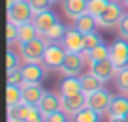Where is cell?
<instances>
[{"instance_id": "1", "label": "cell", "mask_w": 128, "mask_h": 122, "mask_svg": "<svg viewBox=\"0 0 128 122\" xmlns=\"http://www.w3.org/2000/svg\"><path fill=\"white\" fill-rule=\"evenodd\" d=\"M45 47H47V41L44 38H36L32 41H26V43H19V55L23 58L24 64H30V62H42L44 58V53Z\"/></svg>"}, {"instance_id": "2", "label": "cell", "mask_w": 128, "mask_h": 122, "mask_svg": "<svg viewBox=\"0 0 128 122\" xmlns=\"http://www.w3.org/2000/svg\"><path fill=\"white\" fill-rule=\"evenodd\" d=\"M34 9H32V6L28 4V0H17L15 4H13V8L8 9V21H12L13 24H24V23H32V19H34Z\"/></svg>"}, {"instance_id": "3", "label": "cell", "mask_w": 128, "mask_h": 122, "mask_svg": "<svg viewBox=\"0 0 128 122\" xmlns=\"http://www.w3.org/2000/svg\"><path fill=\"white\" fill-rule=\"evenodd\" d=\"M66 55L68 51L58 43H47L45 47V53H44V58H42V64L49 70H60L66 60Z\"/></svg>"}, {"instance_id": "4", "label": "cell", "mask_w": 128, "mask_h": 122, "mask_svg": "<svg viewBox=\"0 0 128 122\" xmlns=\"http://www.w3.org/2000/svg\"><path fill=\"white\" fill-rule=\"evenodd\" d=\"M109 60L117 70L128 66V39L119 38L109 45Z\"/></svg>"}, {"instance_id": "5", "label": "cell", "mask_w": 128, "mask_h": 122, "mask_svg": "<svg viewBox=\"0 0 128 122\" xmlns=\"http://www.w3.org/2000/svg\"><path fill=\"white\" fill-rule=\"evenodd\" d=\"M122 17H124V11H122V8H120L117 2H109V6L106 8V11L102 13L100 17H98V24L100 26H104V28H113V26H119V23L122 21Z\"/></svg>"}, {"instance_id": "6", "label": "cell", "mask_w": 128, "mask_h": 122, "mask_svg": "<svg viewBox=\"0 0 128 122\" xmlns=\"http://www.w3.org/2000/svg\"><path fill=\"white\" fill-rule=\"evenodd\" d=\"M60 45L68 53H85V34H81L76 26L68 28L62 41H60Z\"/></svg>"}, {"instance_id": "7", "label": "cell", "mask_w": 128, "mask_h": 122, "mask_svg": "<svg viewBox=\"0 0 128 122\" xmlns=\"http://www.w3.org/2000/svg\"><path fill=\"white\" fill-rule=\"evenodd\" d=\"M87 96V107L88 109H92V111H96V113H108V109H109V103H111V100H113V96L109 94L108 90H96V92H92V94H85Z\"/></svg>"}, {"instance_id": "8", "label": "cell", "mask_w": 128, "mask_h": 122, "mask_svg": "<svg viewBox=\"0 0 128 122\" xmlns=\"http://www.w3.org/2000/svg\"><path fill=\"white\" fill-rule=\"evenodd\" d=\"M21 73H23V83L26 85H42L45 79V66L42 62H30L21 66Z\"/></svg>"}, {"instance_id": "9", "label": "cell", "mask_w": 128, "mask_h": 122, "mask_svg": "<svg viewBox=\"0 0 128 122\" xmlns=\"http://www.w3.org/2000/svg\"><path fill=\"white\" fill-rule=\"evenodd\" d=\"M85 60L87 58H85L83 53H68L62 68H60V71H62L66 77H77V75L83 71Z\"/></svg>"}, {"instance_id": "10", "label": "cell", "mask_w": 128, "mask_h": 122, "mask_svg": "<svg viewBox=\"0 0 128 122\" xmlns=\"http://www.w3.org/2000/svg\"><path fill=\"white\" fill-rule=\"evenodd\" d=\"M87 107V96L85 92H79L76 96H60V109L66 115H77Z\"/></svg>"}, {"instance_id": "11", "label": "cell", "mask_w": 128, "mask_h": 122, "mask_svg": "<svg viewBox=\"0 0 128 122\" xmlns=\"http://www.w3.org/2000/svg\"><path fill=\"white\" fill-rule=\"evenodd\" d=\"M87 6H88V0H62V11L66 17L76 23L81 15L87 13Z\"/></svg>"}, {"instance_id": "12", "label": "cell", "mask_w": 128, "mask_h": 122, "mask_svg": "<svg viewBox=\"0 0 128 122\" xmlns=\"http://www.w3.org/2000/svg\"><path fill=\"white\" fill-rule=\"evenodd\" d=\"M90 71L96 75L98 79L102 81H109V79H115V73H117V68L113 66L111 60H100V62H92L90 64Z\"/></svg>"}, {"instance_id": "13", "label": "cell", "mask_w": 128, "mask_h": 122, "mask_svg": "<svg viewBox=\"0 0 128 122\" xmlns=\"http://www.w3.org/2000/svg\"><path fill=\"white\" fill-rule=\"evenodd\" d=\"M44 88L40 87V85H26L23 83L21 85V94H23V103H26V105H40L42 102V96H44Z\"/></svg>"}, {"instance_id": "14", "label": "cell", "mask_w": 128, "mask_h": 122, "mask_svg": "<svg viewBox=\"0 0 128 122\" xmlns=\"http://www.w3.org/2000/svg\"><path fill=\"white\" fill-rule=\"evenodd\" d=\"M32 23H34V26L38 28L40 34H45L49 28H53L56 23H58V19H56V15L51 11V9H45V11L36 13L34 19H32Z\"/></svg>"}, {"instance_id": "15", "label": "cell", "mask_w": 128, "mask_h": 122, "mask_svg": "<svg viewBox=\"0 0 128 122\" xmlns=\"http://www.w3.org/2000/svg\"><path fill=\"white\" fill-rule=\"evenodd\" d=\"M128 115V98L126 96H113L108 109L109 118H126Z\"/></svg>"}, {"instance_id": "16", "label": "cell", "mask_w": 128, "mask_h": 122, "mask_svg": "<svg viewBox=\"0 0 128 122\" xmlns=\"http://www.w3.org/2000/svg\"><path fill=\"white\" fill-rule=\"evenodd\" d=\"M40 111L47 117V115L55 113V111H60V98L55 94V92H44L42 96V102H40Z\"/></svg>"}, {"instance_id": "17", "label": "cell", "mask_w": 128, "mask_h": 122, "mask_svg": "<svg viewBox=\"0 0 128 122\" xmlns=\"http://www.w3.org/2000/svg\"><path fill=\"white\" fill-rule=\"evenodd\" d=\"M60 96H76L79 92H83L81 88V79L79 77H64L58 85Z\"/></svg>"}, {"instance_id": "18", "label": "cell", "mask_w": 128, "mask_h": 122, "mask_svg": "<svg viewBox=\"0 0 128 122\" xmlns=\"http://www.w3.org/2000/svg\"><path fill=\"white\" fill-rule=\"evenodd\" d=\"M40 32L34 26V23H24L17 26V43H26V41H32V39L40 38Z\"/></svg>"}, {"instance_id": "19", "label": "cell", "mask_w": 128, "mask_h": 122, "mask_svg": "<svg viewBox=\"0 0 128 122\" xmlns=\"http://www.w3.org/2000/svg\"><path fill=\"white\" fill-rule=\"evenodd\" d=\"M81 88H83L85 94H92V92L96 90H102V85H104V81L102 79H98L92 71H88V73L81 75Z\"/></svg>"}, {"instance_id": "20", "label": "cell", "mask_w": 128, "mask_h": 122, "mask_svg": "<svg viewBox=\"0 0 128 122\" xmlns=\"http://www.w3.org/2000/svg\"><path fill=\"white\" fill-rule=\"evenodd\" d=\"M23 103V94H21V85H12L8 83L6 87V105L10 109H15L17 105Z\"/></svg>"}, {"instance_id": "21", "label": "cell", "mask_w": 128, "mask_h": 122, "mask_svg": "<svg viewBox=\"0 0 128 122\" xmlns=\"http://www.w3.org/2000/svg\"><path fill=\"white\" fill-rule=\"evenodd\" d=\"M85 55V58L88 60V62H100V60H108L109 58V45H98V47H94V49H88V51H85L83 53Z\"/></svg>"}, {"instance_id": "22", "label": "cell", "mask_w": 128, "mask_h": 122, "mask_svg": "<svg viewBox=\"0 0 128 122\" xmlns=\"http://www.w3.org/2000/svg\"><path fill=\"white\" fill-rule=\"evenodd\" d=\"M96 24H98L96 17L88 15V13L81 15L79 19L76 21V28L81 32V34H90V32H96Z\"/></svg>"}, {"instance_id": "23", "label": "cell", "mask_w": 128, "mask_h": 122, "mask_svg": "<svg viewBox=\"0 0 128 122\" xmlns=\"http://www.w3.org/2000/svg\"><path fill=\"white\" fill-rule=\"evenodd\" d=\"M66 30L68 28L64 26L62 23H56L53 28H49L45 34H42V38L47 41V43H56V41H62V38H64V34H66Z\"/></svg>"}, {"instance_id": "24", "label": "cell", "mask_w": 128, "mask_h": 122, "mask_svg": "<svg viewBox=\"0 0 128 122\" xmlns=\"http://www.w3.org/2000/svg\"><path fill=\"white\" fill-rule=\"evenodd\" d=\"M36 105H26V103H21L15 109L8 111V120H15V122H26L28 115H30V109Z\"/></svg>"}, {"instance_id": "25", "label": "cell", "mask_w": 128, "mask_h": 122, "mask_svg": "<svg viewBox=\"0 0 128 122\" xmlns=\"http://www.w3.org/2000/svg\"><path fill=\"white\" fill-rule=\"evenodd\" d=\"M109 2L111 0H88V6H87V13L92 17H98L102 15V13L106 11V8L109 6Z\"/></svg>"}, {"instance_id": "26", "label": "cell", "mask_w": 128, "mask_h": 122, "mask_svg": "<svg viewBox=\"0 0 128 122\" xmlns=\"http://www.w3.org/2000/svg\"><path fill=\"white\" fill-rule=\"evenodd\" d=\"M72 122H100V113L85 107L83 111H79L77 115L72 117Z\"/></svg>"}, {"instance_id": "27", "label": "cell", "mask_w": 128, "mask_h": 122, "mask_svg": "<svg viewBox=\"0 0 128 122\" xmlns=\"http://www.w3.org/2000/svg\"><path fill=\"white\" fill-rule=\"evenodd\" d=\"M115 85H117L119 90L128 92V66L117 70V73H115Z\"/></svg>"}, {"instance_id": "28", "label": "cell", "mask_w": 128, "mask_h": 122, "mask_svg": "<svg viewBox=\"0 0 128 122\" xmlns=\"http://www.w3.org/2000/svg\"><path fill=\"white\" fill-rule=\"evenodd\" d=\"M21 60H23L21 55H15L12 49H8V53H6V68H8V71L21 70Z\"/></svg>"}, {"instance_id": "29", "label": "cell", "mask_w": 128, "mask_h": 122, "mask_svg": "<svg viewBox=\"0 0 128 122\" xmlns=\"http://www.w3.org/2000/svg\"><path fill=\"white\" fill-rule=\"evenodd\" d=\"M98 45H104V39L98 32H90V34H85V51L88 49H94Z\"/></svg>"}, {"instance_id": "30", "label": "cell", "mask_w": 128, "mask_h": 122, "mask_svg": "<svg viewBox=\"0 0 128 122\" xmlns=\"http://www.w3.org/2000/svg\"><path fill=\"white\" fill-rule=\"evenodd\" d=\"M53 2H55V0H28V4L32 6L34 13H40V11H45V9H49Z\"/></svg>"}, {"instance_id": "31", "label": "cell", "mask_w": 128, "mask_h": 122, "mask_svg": "<svg viewBox=\"0 0 128 122\" xmlns=\"http://www.w3.org/2000/svg\"><path fill=\"white\" fill-rule=\"evenodd\" d=\"M6 39H8V43L17 41V24H13L12 21H8L6 24Z\"/></svg>"}, {"instance_id": "32", "label": "cell", "mask_w": 128, "mask_h": 122, "mask_svg": "<svg viewBox=\"0 0 128 122\" xmlns=\"http://www.w3.org/2000/svg\"><path fill=\"white\" fill-rule=\"evenodd\" d=\"M45 122H68V115L64 113L62 109L55 111V113H51V115L45 117Z\"/></svg>"}, {"instance_id": "33", "label": "cell", "mask_w": 128, "mask_h": 122, "mask_svg": "<svg viewBox=\"0 0 128 122\" xmlns=\"http://www.w3.org/2000/svg\"><path fill=\"white\" fill-rule=\"evenodd\" d=\"M26 122H45V115L40 111V107H32Z\"/></svg>"}, {"instance_id": "34", "label": "cell", "mask_w": 128, "mask_h": 122, "mask_svg": "<svg viewBox=\"0 0 128 122\" xmlns=\"http://www.w3.org/2000/svg\"><path fill=\"white\" fill-rule=\"evenodd\" d=\"M8 83H12V85H23V73H21V70L8 71Z\"/></svg>"}, {"instance_id": "35", "label": "cell", "mask_w": 128, "mask_h": 122, "mask_svg": "<svg viewBox=\"0 0 128 122\" xmlns=\"http://www.w3.org/2000/svg\"><path fill=\"white\" fill-rule=\"evenodd\" d=\"M117 30H119V34H120V38H122V39H128V15L122 17V21L119 23Z\"/></svg>"}, {"instance_id": "36", "label": "cell", "mask_w": 128, "mask_h": 122, "mask_svg": "<svg viewBox=\"0 0 128 122\" xmlns=\"http://www.w3.org/2000/svg\"><path fill=\"white\" fill-rule=\"evenodd\" d=\"M109 122H126V118H109Z\"/></svg>"}, {"instance_id": "37", "label": "cell", "mask_w": 128, "mask_h": 122, "mask_svg": "<svg viewBox=\"0 0 128 122\" xmlns=\"http://www.w3.org/2000/svg\"><path fill=\"white\" fill-rule=\"evenodd\" d=\"M122 2H124V4H126V6H128V0H122Z\"/></svg>"}, {"instance_id": "38", "label": "cell", "mask_w": 128, "mask_h": 122, "mask_svg": "<svg viewBox=\"0 0 128 122\" xmlns=\"http://www.w3.org/2000/svg\"><path fill=\"white\" fill-rule=\"evenodd\" d=\"M126 122H128V115H126Z\"/></svg>"}, {"instance_id": "39", "label": "cell", "mask_w": 128, "mask_h": 122, "mask_svg": "<svg viewBox=\"0 0 128 122\" xmlns=\"http://www.w3.org/2000/svg\"><path fill=\"white\" fill-rule=\"evenodd\" d=\"M8 122H15V120H8Z\"/></svg>"}]
</instances>
